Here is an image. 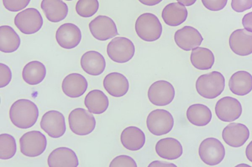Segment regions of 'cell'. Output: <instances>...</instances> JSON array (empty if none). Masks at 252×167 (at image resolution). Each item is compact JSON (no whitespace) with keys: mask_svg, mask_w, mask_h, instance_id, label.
Wrapping results in <instances>:
<instances>
[{"mask_svg":"<svg viewBox=\"0 0 252 167\" xmlns=\"http://www.w3.org/2000/svg\"><path fill=\"white\" fill-rule=\"evenodd\" d=\"M174 120L172 114L164 109L152 111L146 119L148 130L153 135L161 136L170 132L174 126Z\"/></svg>","mask_w":252,"mask_h":167,"instance_id":"52a82bcc","label":"cell"},{"mask_svg":"<svg viewBox=\"0 0 252 167\" xmlns=\"http://www.w3.org/2000/svg\"><path fill=\"white\" fill-rule=\"evenodd\" d=\"M56 40L60 47L65 49H72L80 43L82 34L80 28L72 23L61 25L56 32Z\"/></svg>","mask_w":252,"mask_h":167,"instance_id":"9a60e30c","label":"cell"},{"mask_svg":"<svg viewBox=\"0 0 252 167\" xmlns=\"http://www.w3.org/2000/svg\"><path fill=\"white\" fill-rule=\"evenodd\" d=\"M174 40L180 48L189 51L199 47L203 38L197 29L191 26H185L175 32Z\"/></svg>","mask_w":252,"mask_h":167,"instance_id":"e0dca14e","label":"cell"},{"mask_svg":"<svg viewBox=\"0 0 252 167\" xmlns=\"http://www.w3.org/2000/svg\"><path fill=\"white\" fill-rule=\"evenodd\" d=\"M31 0H2L4 7L11 12H17L26 8Z\"/></svg>","mask_w":252,"mask_h":167,"instance_id":"e575fe53","label":"cell"},{"mask_svg":"<svg viewBox=\"0 0 252 167\" xmlns=\"http://www.w3.org/2000/svg\"><path fill=\"white\" fill-rule=\"evenodd\" d=\"M40 126L49 136L59 138L63 136L66 131L65 118L63 114L57 110H50L42 116Z\"/></svg>","mask_w":252,"mask_h":167,"instance_id":"8fae6325","label":"cell"},{"mask_svg":"<svg viewBox=\"0 0 252 167\" xmlns=\"http://www.w3.org/2000/svg\"><path fill=\"white\" fill-rule=\"evenodd\" d=\"M12 79V72L9 67L2 63L0 64V88L6 86Z\"/></svg>","mask_w":252,"mask_h":167,"instance_id":"d590c367","label":"cell"},{"mask_svg":"<svg viewBox=\"0 0 252 167\" xmlns=\"http://www.w3.org/2000/svg\"><path fill=\"white\" fill-rule=\"evenodd\" d=\"M186 116L189 121L192 124L197 126H204L211 121L212 114L207 106L201 103H195L188 107Z\"/></svg>","mask_w":252,"mask_h":167,"instance_id":"83f0119b","label":"cell"},{"mask_svg":"<svg viewBox=\"0 0 252 167\" xmlns=\"http://www.w3.org/2000/svg\"><path fill=\"white\" fill-rule=\"evenodd\" d=\"M40 6L47 20L52 23L63 21L68 14V6L62 0H42Z\"/></svg>","mask_w":252,"mask_h":167,"instance_id":"d4e9b609","label":"cell"},{"mask_svg":"<svg viewBox=\"0 0 252 167\" xmlns=\"http://www.w3.org/2000/svg\"><path fill=\"white\" fill-rule=\"evenodd\" d=\"M120 140L126 149L130 151H137L143 147L146 142V137L144 132L139 128L130 126L123 130Z\"/></svg>","mask_w":252,"mask_h":167,"instance_id":"603a6c76","label":"cell"},{"mask_svg":"<svg viewBox=\"0 0 252 167\" xmlns=\"http://www.w3.org/2000/svg\"><path fill=\"white\" fill-rule=\"evenodd\" d=\"M148 167H177L176 165L174 164L173 163L163 162V161H154L151 162L149 165Z\"/></svg>","mask_w":252,"mask_h":167,"instance_id":"ab89813d","label":"cell"},{"mask_svg":"<svg viewBox=\"0 0 252 167\" xmlns=\"http://www.w3.org/2000/svg\"><path fill=\"white\" fill-rule=\"evenodd\" d=\"M107 53L109 57L118 63L127 62L135 53V47L132 42L124 37L113 39L107 46Z\"/></svg>","mask_w":252,"mask_h":167,"instance_id":"ba28073f","label":"cell"},{"mask_svg":"<svg viewBox=\"0 0 252 167\" xmlns=\"http://www.w3.org/2000/svg\"><path fill=\"white\" fill-rule=\"evenodd\" d=\"M178 2L187 6L193 5L196 0H176Z\"/></svg>","mask_w":252,"mask_h":167,"instance_id":"7bdbcfd3","label":"cell"},{"mask_svg":"<svg viewBox=\"0 0 252 167\" xmlns=\"http://www.w3.org/2000/svg\"><path fill=\"white\" fill-rule=\"evenodd\" d=\"M83 70L91 75L97 76L104 71L106 62L103 56L99 52L90 50L84 53L80 59Z\"/></svg>","mask_w":252,"mask_h":167,"instance_id":"44dd1931","label":"cell"},{"mask_svg":"<svg viewBox=\"0 0 252 167\" xmlns=\"http://www.w3.org/2000/svg\"><path fill=\"white\" fill-rule=\"evenodd\" d=\"M84 104L91 113L101 114L107 109L109 100L103 92L95 89L90 91L87 94L84 99Z\"/></svg>","mask_w":252,"mask_h":167,"instance_id":"4316f807","label":"cell"},{"mask_svg":"<svg viewBox=\"0 0 252 167\" xmlns=\"http://www.w3.org/2000/svg\"><path fill=\"white\" fill-rule=\"evenodd\" d=\"M14 24L25 34H32L38 31L43 25V18L39 11L34 8H28L15 17Z\"/></svg>","mask_w":252,"mask_h":167,"instance_id":"9c48e42d","label":"cell"},{"mask_svg":"<svg viewBox=\"0 0 252 167\" xmlns=\"http://www.w3.org/2000/svg\"><path fill=\"white\" fill-rule=\"evenodd\" d=\"M245 154L248 160L252 163V141L247 146Z\"/></svg>","mask_w":252,"mask_h":167,"instance_id":"60d3db41","label":"cell"},{"mask_svg":"<svg viewBox=\"0 0 252 167\" xmlns=\"http://www.w3.org/2000/svg\"><path fill=\"white\" fill-rule=\"evenodd\" d=\"M109 167H137V165L134 160L131 157L126 155H121L116 157L111 161Z\"/></svg>","mask_w":252,"mask_h":167,"instance_id":"836d02e7","label":"cell"},{"mask_svg":"<svg viewBox=\"0 0 252 167\" xmlns=\"http://www.w3.org/2000/svg\"><path fill=\"white\" fill-rule=\"evenodd\" d=\"M88 86V82L84 76L78 73H71L63 79L62 89L66 96L77 98L85 93Z\"/></svg>","mask_w":252,"mask_h":167,"instance_id":"d6986e66","label":"cell"},{"mask_svg":"<svg viewBox=\"0 0 252 167\" xmlns=\"http://www.w3.org/2000/svg\"><path fill=\"white\" fill-rule=\"evenodd\" d=\"M231 50L236 54L245 56L252 53V32L245 29L233 31L229 38Z\"/></svg>","mask_w":252,"mask_h":167,"instance_id":"2e32d148","label":"cell"},{"mask_svg":"<svg viewBox=\"0 0 252 167\" xmlns=\"http://www.w3.org/2000/svg\"><path fill=\"white\" fill-rule=\"evenodd\" d=\"M17 150L16 140L13 136L7 133L0 135V158L8 160L12 158Z\"/></svg>","mask_w":252,"mask_h":167,"instance_id":"1f68e13d","label":"cell"},{"mask_svg":"<svg viewBox=\"0 0 252 167\" xmlns=\"http://www.w3.org/2000/svg\"><path fill=\"white\" fill-rule=\"evenodd\" d=\"M46 74L45 65L38 61H32L28 63L22 71L24 81L31 85H35L41 83L45 78Z\"/></svg>","mask_w":252,"mask_h":167,"instance_id":"f1b7e54d","label":"cell"},{"mask_svg":"<svg viewBox=\"0 0 252 167\" xmlns=\"http://www.w3.org/2000/svg\"><path fill=\"white\" fill-rule=\"evenodd\" d=\"M192 66L200 70L211 69L215 62V56L209 48L197 47L192 49L190 56Z\"/></svg>","mask_w":252,"mask_h":167,"instance_id":"4dcf8cb0","label":"cell"},{"mask_svg":"<svg viewBox=\"0 0 252 167\" xmlns=\"http://www.w3.org/2000/svg\"><path fill=\"white\" fill-rule=\"evenodd\" d=\"M140 2L145 5L154 6L158 4L162 0H138Z\"/></svg>","mask_w":252,"mask_h":167,"instance_id":"b9f144b4","label":"cell"},{"mask_svg":"<svg viewBox=\"0 0 252 167\" xmlns=\"http://www.w3.org/2000/svg\"><path fill=\"white\" fill-rule=\"evenodd\" d=\"M135 29L137 35L142 40L154 42L160 38L162 26L155 15L151 13H144L137 18Z\"/></svg>","mask_w":252,"mask_h":167,"instance_id":"3957f363","label":"cell"},{"mask_svg":"<svg viewBox=\"0 0 252 167\" xmlns=\"http://www.w3.org/2000/svg\"><path fill=\"white\" fill-rule=\"evenodd\" d=\"M68 124L71 131L79 136H86L92 133L95 127L94 115L82 108H77L69 113Z\"/></svg>","mask_w":252,"mask_h":167,"instance_id":"277c9868","label":"cell"},{"mask_svg":"<svg viewBox=\"0 0 252 167\" xmlns=\"http://www.w3.org/2000/svg\"><path fill=\"white\" fill-rule=\"evenodd\" d=\"M228 86L234 95L244 96L252 90V75L245 71H239L230 77Z\"/></svg>","mask_w":252,"mask_h":167,"instance_id":"cb8c5ba5","label":"cell"},{"mask_svg":"<svg viewBox=\"0 0 252 167\" xmlns=\"http://www.w3.org/2000/svg\"><path fill=\"white\" fill-rule=\"evenodd\" d=\"M224 87V77L218 71H213L200 75L195 83V88L198 94L207 99L216 98L222 93Z\"/></svg>","mask_w":252,"mask_h":167,"instance_id":"7a4b0ae2","label":"cell"},{"mask_svg":"<svg viewBox=\"0 0 252 167\" xmlns=\"http://www.w3.org/2000/svg\"><path fill=\"white\" fill-rule=\"evenodd\" d=\"M50 167H77L79 161L75 152L66 147H60L53 150L47 159Z\"/></svg>","mask_w":252,"mask_h":167,"instance_id":"ac0fdd59","label":"cell"},{"mask_svg":"<svg viewBox=\"0 0 252 167\" xmlns=\"http://www.w3.org/2000/svg\"><path fill=\"white\" fill-rule=\"evenodd\" d=\"M203 5L207 9L218 11L222 10L226 6L227 0H201Z\"/></svg>","mask_w":252,"mask_h":167,"instance_id":"8d00e7d4","label":"cell"},{"mask_svg":"<svg viewBox=\"0 0 252 167\" xmlns=\"http://www.w3.org/2000/svg\"><path fill=\"white\" fill-rule=\"evenodd\" d=\"M89 27L93 37L99 41H106L119 34L115 23L107 16H97L90 22Z\"/></svg>","mask_w":252,"mask_h":167,"instance_id":"7c38bea8","label":"cell"},{"mask_svg":"<svg viewBox=\"0 0 252 167\" xmlns=\"http://www.w3.org/2000/svg\"><path fill=\"white\" fill-rule=\"evenodd\" d=\"M21 152L29 157H35L42 154L47 146L45 136L37 130L24 134L19 140Z\"/></svg>","mask_w":252,"mask_h":167,"instance_id":"8992f818","label":"cell"},{"mask_svg":"<svg viewBox=\"0 0 252 167\" xmlns=\"http://www.w3.org/2000/svg\"><path fill=\"white\" fill-rule=\"evenodd\" d=\"M66 0V1H71V0Z\"/></svg>","mask_w":252,"mask_h":167,"instance_id":"ee69618b","label":"cell"},{"mask_svg":"<svg viewBox=\"0 0 252 167\" xmlns=\"http://www.w3.org/2000/svg\"><path fill=\"white\" fill-rule=\"evenodd\" d=\"M155 150L160 157L173 160L180 157L183 152L181 143L173 138H165L159 140L156 143Z\"/></svg>","mask_w":252,"mask_h":167,"instance_id":"7402d4cb","label":"cell"},{"mask_svg":"<svg viewBox=\"0 0 252 167\" xmlns=\"http://www.w3.org/2000/svg\"><path fill=\"white\" fill-rule=\"evenodd\" d=\"M200 159L205 164L213 166L219 164L225 154L224 147L217 138L209 137L203 140L198 148Z\"/></svg>","mask_w":252,"mask_h":167,"instance_id":"5b68a950","label":"cell"},{"mask_svg":"<svg viewBox=\"0 0 252 167\" xmlns=\"http://www.w3.org/2000/svg\"><path fill=\"white\" fill-rule=\"evenodd\" d=\"M215 110L219 119L224 122H231L240 117L242 113V107L238 99L226 96L217 102Z\"/></svg>","mask_w":252,"mask_h":167,"instance_id":"4fadbf2b","label":"cell"},{"mask_svg":"<svg viewBox=\"0 0 252 167\" xmlns=\"http://www.w3.org/2000/svg\"><path fill=\"white\" fill-rule=\"evenodd\" d=\"M250 135V130L246 125L237 122L228 124L222 132L223 140L233 147L243 145L249 139Z\"/></svg>","mask_w":252,"mask_h":167,"instance_id":"5bb4252c","label":"cell"},{"mask_svg":"<svg viewBox=\"0 0 252 167\" xmlns=\"http://www.w3.org/2000/svg\"><path fill=\"white\" fill-rule=\"evenodd\" d=\"M98 8V0H78L75 6L77 13L84 18L93 16L96 13Z\"/></svg>","mask_w":252,"mask_h":167,"instance_id":"d6a6232c","label":"cell"},{"mask_svg":"<svg viewBox=\"0 0 252 167\" xmlns=\"http://www.w3.org/2000/svg\"><path fill=\"white\" fill-rule=\"evenodd\" d=\"M242 23L246 30L252 32V12H250L244 16Z\"/></svg>","mask_w":252,"mask_h":167,"instance_id":"f35d334b","label":"cell"},{"mask_svg":"<svg viewBox=\"0 0 252 167\" xmlns=\"http://www.w3.org/2000/svg\"><path fill=\"white\" fill-rule=\"evenodd\" d=\"M21 40L14 29L9 25L0 26V50L4 53L15 51L20 47Z\"/></svg>","mask_w":252,"mask_h":167,"instance_id":"f546056e","label":"cell"},{"mask_svg":"<svg viewBox=\"0 0 252 167\" xmlns=\"http://www.w3.org/2000/svg\"><path fill=\"white\" fill-rule=\"evenodd\" d=\"M106 92L111 96L120 97L125 95L129 89V82L126 77L118 72L107 74L103 81Z\"/></svg>","mask_w":252,"mask_h":167,"instance_id":"ffe728a7","label":"cell"},{"mask_svg":"<svg viewBox=\"0 0 252 167\" xmlns=\"http://www.w3.org/2000/svg\"><path fill=\"white\" fill-rule=\"evenodd\" d=\"M175 89L169 82L160 80L154 82L149 87L148 97L153 104L164 106L169 104L174 98Z\"/></svg>","mask_w":252,"mask_h":167,"instance_id":"30bf717a","label":"cell"},{"mask_svg":"<svg viewBox=\"0 0 252 167\" xmlns=\"http://www.w3.org/2000/svg\"><path fill=\"white\" fill-rule=\"evenodd\" d=\"M188 14V10L183 4L179 2H172L163 9L161 17L166 24L176 26L186 20Z\"/></svg>","mask_w":252,"mask_h":167,"instance_id":"484cf974","label":"cell"},{"mask_svg":"<svg viewBox=\"0 0 252 167\" xmlns=\"http://www.w3.org/2000/svg\"><path fill=\"white\" fill-rule=\"evenodd\" d=\"M231 6L237 12H243L252 7V0H231Z\"/></svg>","mask_w":252,"mask_h":167,"instance_id":"74e56055","label":"cell"},{"mask_svg":"<svg viewBox=\"0 0 252 167\" xmlns=\"http://www.w3.org/2000/svg\"><path fill=\"white\" fill-rule=\"evenodd\" d=\"M39 115L36 105L27 99H19L11 106L9 116L11 122L17 127L26 129L36 123Z\"/></svg>","mask_w":252,"mask_h":167,"instance_id":"6da1fadb","label":"cell"}]
</instances>
